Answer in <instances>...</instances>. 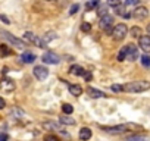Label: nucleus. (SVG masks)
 Here are the masks:
<instances>
[{
	"instance_id": "nucleus-1",
	"label": "nucleus",
	"mask_w": 150,
	"mask_h": 141,
	"mask_svg": "<svg viewBox=\"0 0 150 141\" xmlns=\"http://www.w3.org/2000/svg\"><path fill=\"white\" fill-rule=\"evenodd\" d=\"M149 88H150L149 81H132L122 85V90L128 93H141V91H147Z\"/></svg>"
},
{
	"instance_id": "nucleus-2",
	"label": "nucleus",
	"mask_w": 150,
	"mask_h": 141,
	"mask_svg": "<svg viewBox=\"0 0 150 141\" xmlns=\"http://www.w3.org/2000/svg\"><path fill=\"white\" fill-rule=\"evenodd\" d=\"M102 129L109 134H122V132H127L128 129H141V126L135 123H122V125H115V126H102Z\"/></svg>"
},
{
	"instance_id": "nucleus-3",
	"label": "nucleus",
	"mask_w": 150,
	"mask_h": 141,
	"mask_svg": "<svg viewBox=\"0 0 150 141\" xmlns=\"http://www.w3.org/2000/svg\"><path fill=\"white\" fill-rule=\"evenodd\" d=\"M127 32H128V28H127V25H125V24H116V25H115V28L110 31V35H112V38H113V40L121 41V40H124V38H125Z\"/></svg>"
},
{
	"instance_id": "nucleus-4",
	"label": "nucleus",
	"mask_w": 150,
	"mask_h": 141,
	"mask_svg": "<svg viewBox=\"0 0 150 141\" xmlns=\"http://www.w3.org/2000/svg\"><path fill=\"white\" fill-rule=\"evenodd\" d=\"M0 37H2V38H5V40H8L11 44L16 46L18 49H24V47H25V43H24L22 40H19V38L13 37L11 32H8V31H5V30H0Z\"/></svg>"
},
{
	"instance_id": "nucleus-5",
	"label": "nucleus",
	"mask_w": 150,
	"mask_h": 141,
	"mask_svg": "<svg viewBox=\"0 0 150 141\" xmlns=\"http://www.w3.org/2000/svg\"><path fill=\"white\" fill-rule=\"evenodd\" d=\"M41 60L44 62V63H49V65H57L59 63V56L56 54V53H53V51H46L43 56H41Z\"/></svg>"
},
{
	"instance_id": "nucleus-6",
	"label": "nucleus",
	"mask_w": 150,
	"mask_h": 141,
	"mask_svg": "<svg viewBox=\"0 0 150 141\" xmlns=\"http://www.w3.org/2000/svg\"><path fill=\"white\" fill-rule=\"evenodd\" d=\"M33 72H34V77L37 80H40V81H43V80H46L49 77V70H47L46 66H35Z\"/></svg>"
},
{
	"instance_id": "nucleus-7",
	"label": "nucleus",
	"mask_w": 150,
	"mask_h": 141,
	"mask_svg": "<svg viewBox=\"0 0 150 141\" xmlns=\"http://www.w3.org/2000/svg\"><path fill=\"white\" fill-rule=\"evenodd\" d=\"M138 46L144 53H150V35H141L138 38Z\"/></svg>"
},
{
	"instance_id": "nucleus-8",
	"label": "nucleus",
	"mask_w": 150,
	"mask_h": 141,
	"mask_svg": "<svg viewBox=\"0 0 150 141\" xmlns=\"http://www.w3.org/2000/svg\"><path fill=\"white\" fill-rule=\"evenodd\" d=\"M127 47H128V53H127V59L129 60V62H134L137 57H138V49L135 47V44H132V43H129V44H127Z\"/></svg>"
},
{
	"instance_id": "nucleus-9",
	"label": "nucleus",
	"mask_w": 150,
	"mask_h": 141,
	"mask_svg": "<svg viewBox=\"0 0 150 141\" xmlns=\"http://www.w3.org/2000/svg\"><path fill=\"white\" fill-rule=\"evenodd\" d=\"M132 16L137 19V21H143V19H146L147 16H149V11L146 9V8H137L134 12H132Z\"/></svg>"
},
{
	"instance_id": "nucleus-10",
	"label": "nucleus",
	"mask_w": 150,
	"mask_h": 141,
	"mask_svg": "<svg viewBox=\"0 0 150 141\" xmlns=\"http://www.w3.org/2000/svg\"><path fill=\"white\" fill-rule=\"evenodd\" d=\"M0 88H2L3 91L11 93V91L15 90V82L12 80H9V78H5V80H2V82H0Z\"/></svg>"
},
{
	"instance_id": "nucleus-11",
	"label": "nucleus",
	"mask_w": 150,
	"mask_h": 141,
	"mask_svg": "<svg viewBox=\"0 0 150 141\" xmlns=\"http://www.w3.org/2000/svg\"><path fill=\"white\" fill-rule=\"evenodd\" d=\"M112 25H113V18H112L110 15H106V16L100 18V24H99V27H100L102 30H109Z\"/></svg>"
},
{
	"instance_id": "nucleus-12",
	"label": "nucleus",
	"mask_w": 150,
	"mask_h": 141,
	"mask_svg": "<svg viewBox=\"0 0 150 141\" xmlns=\"http://www.w3.org/2000/svg\"><path fill=\"white\" fill-rule=\"evenodd\" d=\"M69 72H71L72 75H75V77H84V74L87 72V70H84L80 65H74V66L69 69Z\"/></svg>"
},
{
	"instance_id": "nucleus-13",
	"label": "nucleus",
	"mask_w": 150,
	"mask_h": 141,
	"mask_svg": "<svg viewBox=\"0 0 150 141\" xmlns=\"http://www.w3.org/2000/svg\"><path fill=\"white\" fill-rule=\"evenodd\" d=\"M68 90H69V93H71L72 96H75V97H78V96L83 94V88H81V85H77V84H71V85H68Z\"/></svg>"
},
{
	"instance_id": "nucleus-14",
	"label": "nucleus",
	"mask_w": 150,
	"mask_h": 141,
	"mask_svg": "<svg viewBox=\"0 0 150 141\" xmlns=\"http://www.w3.org/2000/svg\"><path fill=\"white\" fill-rule=\"evenodd\" d=\"M90 138H91V129L87 128V126L81 128V129H80V140H83V141H88Z\"/></svg>"
},
{
	"instance_id": "nucleus-15",
	"label": "nucleus",
	"mask_w": 150,
	"mask_h": 141,
	"mask_svg": "<svg viewBox=\"0 0 150 141\" xmlns=\"http://www.w3.org/2000/svg\"><path fill=\"white\" fill-rule=\"evenodd\" d=\"M87 93H88V96H90V97H93V99H100V97H105V93H103V91L96 90V88H93V87H88V88H87Z\"/></svg>"
},
{
	"instance_id": "nucleus-16",
	"label": "nucleus",
	"mask_w": 150,
	"mask_h": 141,
	"mask_svg": "<svg viewBox=\"0 0 150 141\" xmlns=\"http://www.w3.org/2000/svg\"><path fill=\"white\" fill-rule=\"evenodd\" d=\"M149 137L147 135H140V134H134V135H128L124 141H147Z\"/></svg>"
},
{
	"instance_id": "nucleus-17",
	"label": "nucleus",
	"mask_w": 150,
	"mask_h": 141,
	"mask_svg": "<svg viewBox=\"0 0 150 141\" xmlns=\"http://www.w3.org/2000/svg\"><path fill=\"white\" fill-rule=\"evenodd\" d=\"M21 59H22L24 63H33L35 60V54L34 53H30V51H25V53H22Z\"/></svg>"
},
{
	"instance_id": "nucleus-18",
	"label": "nucleus",
	"mask_w": 150,
	"mask_h": 141,
	"mask_svg": "<svg viewBox=\"0 0 150 141\" xmlns=\"http://www.w3.org/2000/svg\"><path fill=\"white\" fill-rule=\"evenodd\" d=\"M115 12H116V15H119V16H122V18H131L132 15H129V13H125L127 11H125V6L124 5H119L118 8H115Z\"/></svg>"
},
{
	"instance_id": "nucleus-19",
	"label": "nucleus",
	"mask_w": 150,
	"mask_h": 141,
	"mask_svg": "<svg viewBox=\"0 0 150 141\" xmlns=\"http://www.w3.org/2000/svg\"><path fill=\"white\" fill-rule=\"evenodd\" d=\"M56 38H57L56 32H54V31H49V32H46V34H44V37H43L41 40H43V41L47 44L49 41H52V40H56Z\"/></svg>"
},
{
	"instance_id": "nucleus-20",
	"label": "nucleus",
	"mask_w": 150,
	"mask_h": 141,
	"mask_svg": "<svg viewBox=\"0 0 150 141\" xmlns=\"http://www.w3.org/2000/svg\"><path fill=\"white\" fill-rule=\"evenodd\" d=\"M59 121H60V123H63V125H75V119L69 118V115H65V116H62Z\"/></svg>"
},
{
	"instance_id": "nucleus-21",
	"label": "nucleus",
	"mask_w": 150,
	"mask_h": 141,
	"mask_svg": "<svg viewBox=\"0 0 150 141\" xmlns=\"http://www.w3.org/2000/svg\"><path fill=\"white\" fill-rule=\"evenodd\" d=\"M9 54H12V50L9 46H6V44L0 46V56H9Z\"/></svg>"
},
{
	"instance_id": "nucleus-22",
	"label": "nucleus",
	"mask_w": 150,
	"mask_h": 141,
	"mask_svg": "<svg viewBox=\"0 0 150 141\" xmlns=\"http://www.w3.org/2000/svg\"><path fill=\"white\" fill-rule=\"evenodd\" d=\"M99 5H100V0H88L87 5H86V9H87V11H91V9L97 8Z\"/></svg>"
},
{
	"instance_id": "nucleus-23",
	"label": "nucleus",
	"mask_w": 150,
	"mask_h": 141,
	"mask_svg": "<svg viewBox=\"0 0 150 141\" xmlns=\"http://www.w3.org/2000/svg\"><path fill=\"white\" fill-rule=\"evenodd\" d=\"M127 53H128V47H127V46H124V47L121 49L119 54H118V60H119V62H124V60L127 59Z\"/></svg>"
},
{
	"instance_id": "nucleus-24",
	"label": "nucleus",
	"mask_w": 150,
	"mask_h": 141,
	"mask_svg": "<svg viewBox=\"0 0 150 141\" xmlns=\"http://www.w3.org/2000/svg\"><path fill=\"white\" fill-rule=\"evenodd\" d=\"M129 34H131L132 37L140 38V37H141V28H140V27H132V28L129 30Z\"/></svg>"
},
{
	"instance_id": "nucleus-25",
	"label": "nucleus",
	"mask_w": 150,
	"mask_h": 141,
	"mask_svg": "<svg viewBox=\"0 0 150 141\" xmlns=\"http://www.w3.org/2000/svg\"><path fill=\"white\" fill-rule=\"evenodd\" d=\"M62 110H63L65 115H71V113L74 112V107H72V104H69V103H63V104H62Z\"/></svg>"
},
{
	"instance_id": "nucleus-26",
	"label": "nucleus",
	"mask_w": 150,
	"mask_h": 141,
	"mask_svg": "<svg viewBox=\"0 0 150 141\" xmlns=\"http://www.w3.org/2000/svg\"><path fill=\"white\" fill-rule=\"evenodd\" d=\"M97 15H99L100 18L106 16V15H108V5H102V6L99 8V12H97Z\"/></svg>"
},
{
	"instance_id": "nucleus-27",
	"label": "nucleus",
	"mask_w": 150,
	"mask_h": 141,
	"mask_svg": "<svg viewBox=\"0 0 150 141\" xmlns=\"http://www.w3.org/2000/svg\"><path fill=\"white\" fill-rule=\"evenodd\" d=\"M24 38H25L27 41H30V43H35V41H37V37H35L33 32H25V34H24Z\"/></svg>"
},
{
	"instance_id": "nucleus-28",
	"label": "nucleus",
	"mask_w": 150,
	"mask_h": 141,
	"mask_svg": "<svg viewBox=\"0 0 150 141\" xmlns=\"http://www.w3.org/2000/svg\"><path fill=\"white\" fill-rule=\"evenodd\" d=\"M140 60H141L143 66H146V68H150V56L144 54V56H141V57H140Z\"/></svg>"
},
{
	"instance_id": "nucleus-29",
	"label": "nucleus",
	"mask_w": 150,
	"mask_h": 141,
	"mask_svg": "<svg viewBox=\"0 0 150 141\" xmlns=\"http://www.w3.org/2000/svg\"><path fill=\"white\" fill-rule=\"evenodd\" d=\"M90 30H91V24H88V22H83V24H81V31L88 32Z\"/></svg>"
},
{
	"instance_id": "nucleus-30",
	"label": "nucleus",
	"mask_w": 150,
	"mask_h": 141,
	"mask_svg": "<svg viewBox=\"0 0 150 141\" xmlns=\"http://www.w3.org/2000/svg\"><path fill=\"white\" fill-rule=\"evenodd\" d=\"M121 5V0H108V6H112V8H118Z\"/></svg>"
},
{
	"instance_id": "nucleus-31",
	"label": "nucleus",
	"mask_w": 150,
	"mask_h": 141,
	"mask_svg": "<svg viewBox=\"0 0 150 141\" xmlns=\"http://www.w3.org/2000/svg\"><path fill=\"white\" fill-rule=\"evenodd\" d=\"M44 141H60L56 135H52V134H49V135H46L44 137Z\"/></svg>"
},
{
	"instance_id": "nucleus-32",
	"label": "nucleus",
	"mask_w": 150,
	"mask_h": 141,
	"mask_svg": "<svg viewBox=\"0 0 150 141\" xmlns=\"http://www.w3.org/2000/svg\"><path fill=\"white\" fill-rule=\"evenodd\" d=\"M110 90H112L113 93H121V91H124V90H122V85H118V84L112 85V87H110Z\"/></svg>"
},
{
	"instance_id": "nucleus-33",
	"label": "nucleus",
	"mask_w": 150,
	"mask_h": 141,
	"mask_svg": "<svg viewBox=\"0 0 150 141\" xmlns=\"http://www.w3.org/2000/svg\"><path fill=\"white\" fill-rule=\"evenodd\" d=\"M78 9H80V6H78V5H74V6L71 8V11H69V15H75Z\"/></svg>"
},
{
	"instance_id": "nucleus-34",
	"label": "nucleus",
	"mask_w": 150,
	"mask_h": 141,
	"mask_svg": "<svg viewBox=\"0 0 150 141\" xmlns=\"http://www.w3.org/2000/svg\"><path fill=\"white\" fill-rule=\"evenodd\" d=\"M137 3V0H125V5L128 6V5H135Z\"/></svg>"
},
{
	"instance_id": "nucleus-35",
	"label": "nucleus",
	"mask_w": 150,
	"mask_h": 141,
	"mask_svg": "<svg viewBox=\"0 0 150 141\" xmlns=\"http://www.w3.org/2000/svg\"><path fill=\"white\" fill-rule=\"evenodd\" d=\"M84 78H86V80H87V81H90V80H91V74H90V72H88V70H87V72H86V74H84Z\"/></svg>"
},
{
	"instance_id": "nucleus-36",
	"label": "nucleus",
	"mask_w": 150,
	"mask_h": 141,
	"mask_svg": "<svg viewBox=\"0 0 150 141\" xmlns=\"http://www.w3.org/2000/svg\"><path fill=\"white\" fill-rule=\"evenodd\" d=\"M0 141H8V135L6 134H0Z\"/></svg>"
},
{
	"instance_id": "nucleus-37",
	"label": "nucleus",
	"mask_w": 150,
	"mask_h": 141,
	"mask_svg": "<svg viewBox=\"0 0 150 141\" xmlns=\"http://www.w3.org/2000/svg\"><path fill=\"white\" fill-rule=\"evenodd\" d=\"M0 19H2V21H3L5 24H9V19H8V18H6L5 15H0Z\"/></svg>"
},
{
	"instance_id": "nucleus-38",
	"label": "nucleus",
	"mask_w": 150,
	"mask_h": 141,
	"mask_svg": "<svg viewBox=\"0 0 150 141\" xmlns=\"http://www.w3.org/2000/svg\"><path fill=\"white\" fill-rule=\"evenodd\" d=\"M5 106H6V103H5V100H3L2 97H0V109H3Z\"/></svg>"
},
{
	"instance_id": "nucleus-39",
	"label": "nucleus",
	"mask_w": 150,
	"mask_h": 141,
	"mask_svg": "<svg viewBox=\"0 0 150 141\" xmlns=\"http://www.w3.org/2000/svg\"><path fill=\"white\" fill-rule=\"evenodd\" d=\"M147 32H149V34H150V24H149V25H147Z\"/></svg>"
},
{
	"instance_id": "nucleus-40",
	"label": "nucleus",
	"mask_w": 150,
	"mask_h": 141,
	"mask_svg": "<svg viewBox=\"0 0 150 141\" xmlns=\"http://www.w3.org/2000/svg\"><path fill=\"white\" fill-rule=\"evenodd\" d=\"M49 2H50V0H49Z\"/></svg>"
}]
</instances>
